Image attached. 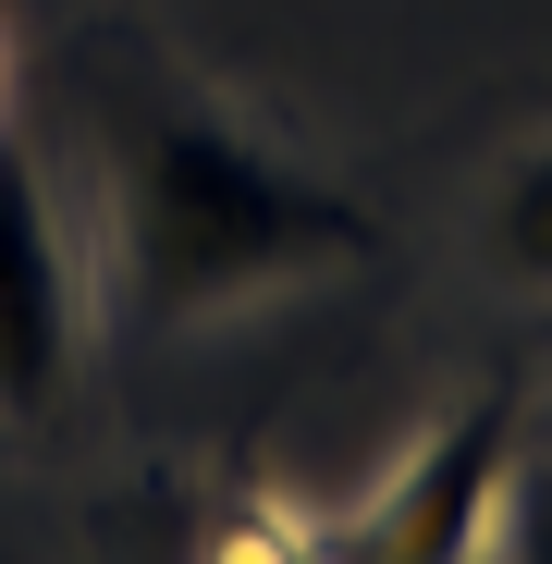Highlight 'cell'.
Segmentation results:
<instances>
[{"label":"cell","instance_id":"obj_1","mask_svg":"<svg viewBox=\"0 0 552 564\" xmlns=\"http://www.w3.org/2000/svg\"><path fill=\"white\" fill-rule=\"evenodd\" d=\"M381 258V209L307 172L283 135H258L221 99H148L111 172V270L136 332H197L270 307L295 282Z\"/></svg>","mask_w":552,"mask_h":564},{"label":"cell","instance_id":"obj_2","mask_svg":"<svg viewBox=\"0 0 552 564\" xmlns=\"http://www.w3.org/2000/svg\"><path fill=\"white\" fill-rule=\"evenodd\" d=\"M504 479H516V381H479L454 417H430L405 442L381 503L356 516V564H479Z\"/></svg>","mask_w":552,"mask_h":564},{"label":"cell","instance_id":"obj_3","mask_svg":"<svg viewBox=\"0 0 552 564\" xmlns=\"http://www.w3.org/2000/svg\"><path fill=\"white\" fill-rule=\"evenodd\" d=\"M74 393V258H62V209L50 172L0 135V417L37 430Z\"/></svg>","mask_w":552,"mask_h":564},{"label":"cell","instance_id":"obj_4","mask_svg":"<svg viewBox=\"0 0 552 564\" xmlns=\"http://www.w3.org/2000/svg\"><path fill=\"white\" fill-rule=\"evenodd\" d=\"M479 246L516 295H552V135H528L504 172H491V209H479Z\"/></svg>","mask_w":552,"mask_h":564},{"label":"cell","instance_id":"obj_5","mask_svg":"<svg viewBox=\"0 0 552 564\" xmlns=\"http://www.w3.org/2000/svg\"><path fill=\"white\" fill-rule=\"evenodd\" d=\"M491 564H552V454H516L504 516H491Z\"/></svg>","mask_w":552,"mask_h":564}]
</instances>
